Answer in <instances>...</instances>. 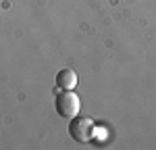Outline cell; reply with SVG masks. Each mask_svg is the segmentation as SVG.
<instances>
[{"label":"cell","mask_w":156,"mask_h":150,"mask_svg":"<svg viewBox=\"0 0 156 150\" xmlns=\"http://www.w3.org/2000/svg\"><path fill=\"white\" fill-rule=\"evenodd\" d=\"M69 134L75 142L79 144H90L94 142L96 138V123L92 117H85V115H75L69 123Z\"/></svg>","instance_id":"obj_1"},{"label":"cell","mask_w":156,"mask_h":150,"mask_svg":"<svg viewBox=\"0 0 156 150\" xmlns=\"http://www.w3.org/2000/svg\"><path fill=\"white\" fill-rule=\"evenodd\" d=\"M77 81L79 79H77V73L73 69H60L56 73V86H58V90H75Z\"/></svg>","instance_id":"obj_3"},{"label":"cell","mask_w":156,"mask_h":150,"mask_svg":"<svg viewBox=\"0 0 156 150\" xmlns=\"http://www.w3.org/2000/svg\"><path fill=\"white\" fill-rule=\"evenodd\" d=\"M54 106H56V112H58L60 117L73 119L75 115H79V111H81L79 94H75L73 90H60L58 94H56Z\"/></svg>","instance_id":"obj_2"}]
</instances>
